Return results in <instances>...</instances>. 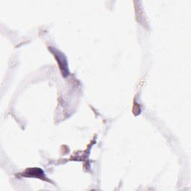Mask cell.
Listing matches in <instances>:
<instances>
[{
	"mask_svg": "<svg viewBox=\"0 0 191 191\" xmlns=\"http://www.w3.org/2000/svg\"><path fill=\"white\" fill-rule=\"evenodd\" d=\"M43 172L40 169H29L26 172H25V176H34V177H39L40 176H43Z\"/></svg>",
	"mask_w": 191,
	"mask_h": 191,
	"instance_id": "6da1fadb",
	"label": "cell"
}]
</instances>
